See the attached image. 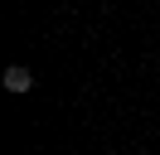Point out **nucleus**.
<instances>
[{
    "label": "nucleus",
    "mask_w": 160,
    "mask_h": 155,
    "mask_svg": "<svg viewBox=\"0 0 160 155\" xmlns=\"http://www.w3.org/2000/svg\"><path fill=\"white\" fill-rule=\"evenodd\" d=\"M29 87H34V73L24 63H10V68H5V92H29Z\"/></svg>",
    "instance_id": "f257e3e1"
}]
</instances>
